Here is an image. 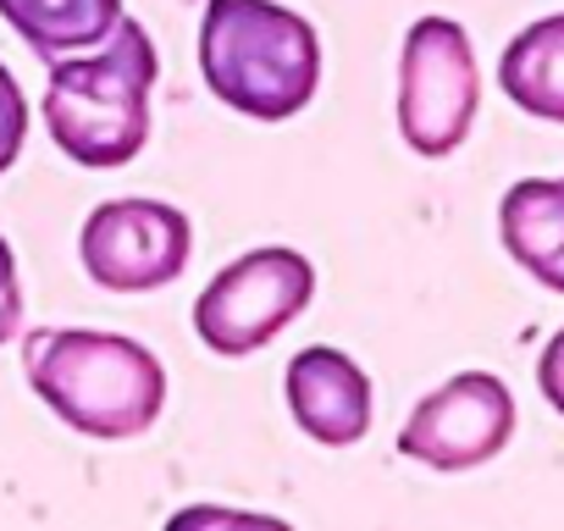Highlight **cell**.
I'll use <instances>...</instances> for the list:
<instances>
[{"instance_id": "52a82bcc", "label": "cell", "mask_w": 564, "mask_h": 531, "mask_svg": "<svg viewBox=\"0 0 564 531\" xmlns=\"http://www.w3.org/2000/svg\"><path fill=\"white\" fill-rule=\"evenodd\" d=\"M509 437H514V393L492 371H459L410 410L399 454L432 470H476L498 459Z\"/></svg>"}, {"instance_id": "5b68a950", "label": "cell", "mask_w": 564, "mask_h": 531, "mask_svg": "<svg viewBox=\"0 0 564 531\" xmlns=\"http://www.w3.org/2000/svg\"><path fill=\"white\" fill-rule=\"evenodd\" d=\"M481 106V67L454 18H421L399 51V133L415 155H454Z\"/></svg>"}, {"instance_id": "8fae6325", "label": "cell", "mask_w": 564, "mask_h": 531, "mask_svg": "<svg viewBox=\"0 0 564 531\" xmlns=\"http://www.w3.org/2000/svg\"><path fill=\"white\" fill-rule=\"evenodd\" d=\"M503 95L542 122H564V12L520 29L498 56Z\"/></svg>"}, {"instance_id": "5bb4252c", "label": "cell", "mask_w": 564, "mask_h": 531, "mask_svg": "<svg viewBox=\"0 0 564 531\" xmlns=\"http://www.w3.org/2000/svg\"><path fill=\"white\" fill-rule=\"evenodd\" d=\"M536 388H542V399L564 415V327L547 338V349L536 355Z\"/></svg>"}, {"instance_id": "8992f818", "label": "cell", "mask_w": 564, "mask_h": 531, "mask_svg": "<svg viewBox=\"0 0 564 531\" xmlns=\"http://www.w3.org/2000/svg\"><path fill=\"white\" fill-rule=\"evenodd\" d=\"M84 272L111 294H155L183 278L194 227L166 199H106L78 232Z\"/></svg>"}, {"instance_id": "4fadbf2b", "label": "cell", "mask_w": 564, "mask_h": 531, "mask_svg": "<svg viewBox=\"0 0 564 531\" xmlns=\"http://www.w3.org/2000/svg\"><path fill=\"white\" fill-rule=\"evenodd\" d=\"M18 327H23V289H18V254H12V243L0 238V344L7 338H18Z\"/></svg>"}, {"instance_id": "9c48e42d", "label": "cell", "mask_w": 564, "mask_h": 531, "mask_svg": "<svg viewBox=\"0 0 564 531\" xmlns=\"http://www.w3.org/2000/svg\"><path fill=\"white\" fill-rule=\"evenodd\" d=\"M498 238L525 278L564 294V177H520L498 205Z\"/></svg>"}, {"instance_id": "7a4b0ae2", "label": "cell", "mask_w": 564, "mask_h": 531, "mask_svg": "<svg viewBox=\"0 0 564 531\" xmlns=\"http://www.w3.org/2000/svg\"><path fill=\"white\" fill-rule=\"evenodd\" d=\"M199 73L221 106L254 122H289L316 100L322 40L276 0H205Z\"/></svg>"}, {"instance_id": "277c9868", "label": "cell", "mask_w": 564, "mask_h": 531, "mask_svg": "<svg viewBox=\"0 0 564 531\" xmlns=\"http://www.w3.org/2000/svg\"><path fill=\"white\" fill-rule=\"evenodd\" d=\"M311 294H316V266L300 249L265 243L238 254L205 283V294L194 300V333L210 355L243 360L289 333L311 311Z\"/></svg>"}, {"instance_id": "6da1fadb", "label": "cell", "mask_w": 564, "mask_h": 531, "mask_svg": "<svg viewBox=\"0 0 564 531\" xmlns=\"http://www.w3.org/2000/svg\"><path fill=\"white\" fill-rule=\"evenodd\" d=\"M29 388L84 437L128 443L161 421L166 371L161 360L122 333L89 327H45L23 344Z\"/></svg>"}, {"instance_id": "3957f363", "label": "cell", "mask_w": 564, "mask_h": 531, "mask_svg": "<svg viewBox=\"0 0 564 531\" xmlns=\"http://www.w3.org/2000/svg\"><path fill=\"white\" fill-rule=\"evenodd\" d=\"M155 78H161V56H155L144 23H133V18H122L106 45H95L73 62L67 56L51 62L40 111H45L56 150L95 172L128 166L150 139Z\"/></svg>"}, {"instance_id": "30bf717a", "label": "cell", "mask_w": 564, "mask_h": 531, "mask_svg": "<svg viewBox=\"0 0 564 531\" xmlns=\"http://www.w3.org/2000/svg\"><path fill=\"white\" fill-rule=\"evenodd\" d=\"M0 18L23 34L40 62H62L111 40V29L122 23V0H0Z\"/></svg>"}, {"instance_id": "ba28073f", "label": "cell", "mask_w": 564, "mask_h": 531, "mask_svg": "<svg viewBox=\"0 0 564 531\" xmlns=\"http://www.w3.org/2000/svg\"><path fill=\"white\" fill-rule=\"evenodd\" d=\"M282 393H289L300 432L322 448H349L371 432V377L344 349H327V344L300 349L289 360Z\"/></svg>"}, {"instance_id": "7c38bea8", "label": "cell", "mask_w": 564, "mask_h": 531, "mask_svg": "<svg viewBox=\"0 0 564 531\" xmlns=\"http://www.w3.org/2000/svg\"><path fill=\"white\" fill-rule=\"evenodd\" d=\"M23 139H29V100H23L12 67L0 62V177H7L12 161L23 155Z\"/></svg>"}]
</instances>
